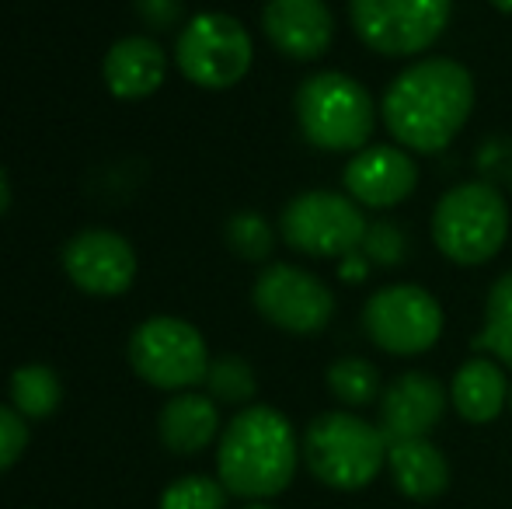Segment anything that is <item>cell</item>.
Segmentation results:
<instances>
[{
	"instance_id": "31",
	"label": "cell",
	"mask_w": 512,
	"mask_h": 509,
	"mask_svg": "<svg viewBox=\"0 0 512 509\" xmlns=\"http://www.w3.org/2000/svg\"><path fill=\"white\" fill-rule=\"evenodd\" d=\"M492 7H499L502 14H512V0H488Z\"/></svg>"
},
{
	"instance_id": "22",
	"label": "cell",
	"mask_w": 512,
	"mask_h": 509,
	"mask_svg": "<svg viewBox=\"0 0 512 509\" xmlns=\"http://www.w3.org/2000/svg\"><path fill=\"white\" fill-rule=\"evenodd\" d=\"M328 391L342 401L345 408H366L380 401L384 384H380V370L363 356H345L328 367Z\"/></svg>"
},
{
	"instance_id": "4",
	"label": "cell",
	"mask_w": 512,
	"mask_h": 509,
	"mask_svg": "<svg viewBox=\"0 0 512 509\" xmlns=\"http://www.w3.org/2000/svg\"><path fill=\"white\" fill-rule=\"evenodd\" d=\"M293 109H297L304 140L328 154H356V150L370 147L380 112L370 91L342 70L310 74L297 88Z\"/></svg>"
},
{
	"instance_id": "19",
	"label": "cell",
	"mask_w": 512,
	"mask_h": 509,
	"mask_svg": "<svg viewBox=\"0 0 512 509\" xmlns=\"http://www.w3.org/2000/svg\"><path fill=\"white\" fill-rule=\"evenodd\" d=\"M157 433L161 443L171 454H199L220 433V412H216V401L209 394L196 391H178L168 405L157 415Z\"/></svg>"
},
{
	"instance_id": "15",
	"label": "cell",
	"mask_w": 512,
	"mask_h": 509,
	"mask_svg": "<svg viewBox=\"0 0 512 509\" xmlns=\"http://www.w3.org/2000/svg\"><path fill=\"white\" fill-rule=\"evenodd\" d=\"M262 32L283 56L310 63L335 42V14L324 0H265Z\"/></svg>"
},
{
	"instance_id": "2",
	"label": "cell",
	"mask_w": 512,
	"mask_h": 509,
	"mask_svg": "<svg viewBox=\"0 0 512 509\" xmlns=\"http://www.w3.org/2000/svg\"><path fill=\"white\" fill-rule=\"evenodd\" d=\"M300 457L293 422L269 405H248L220 433L216 475L230 496L262 503L290 489Z\"/></svg>"
},
{
	"instance_id": "18",
	"label": "cell",
	"mask_w": 512,
	"mask_h": 509,
	"mask_svg": "<svg viewBox=\"0 0 512 509\" xmlns=\"http://www.w3.org/2000/svg\"><path fill=\"white\" fill-rule=\"evenodd\" d=\"M387 471H391V482L398 485L401 496L415 499V503H429L450 489V461L429 436L391 443Z\"/></svg>"
},
{
	"instance_id": "27",
	"label": "cell",
	"mask_w": 512,
	"mask_h": 509,
	"mask_svg": "<svg viewBox=\"0 0 512 509\" xmlns=\"http://www.w3.org/2000/svg\"><path fill=\"white\" fill-rule=\"evenodd\" d=\"M25 447H28L25 415H21L18 408L0 405V475L18 464V457L25 454Z\"/></svg>"
},
{
	"instance_id": "13",
	"label": "cell",
	"mask_w": 512,
	"mask_h": 509,
	"mask_svg": "<svg viewBox=\"0 0 512 509\" xmlns=\"http://www.w3.org/2000/svg\"><path fill=\"white\" fill-rule=\"evenodd\" d=\"M63 269L77 290L91 297H119L136 279V252L122 234L91 227L67 241Z\"/></svg>"
},
{
	"instance_id": "10",
	"label": "cell",
	"mask_w": 512,
	"mask_h": 509,
	"mask_svg": "<svg viewBox=\"0 0 512 509\" xmlns=\"http://www.w3.org/2000/svg\"><path fill=\"white\" fill-rule=\"evenodd\" d=\"M363 328L377 349L391 356H422L443 335V307L425 286L391 283L363 307Z\"/></svg>"
},
{
	"instance_id": "6",
	"label": "cell",
	"mask_w": 512,
	"mask_h": 509,
	"mask_svg": "<svg viewBox=\"0 0 512 509\" xmlns=\"http://www.w3.org/2000/svg\"><path fill=\"white\" fill-rule=\"evenodd\" d=\"M370 227L363 206L345 192L307 189L286 203L279 217V234L300 255L310 258H345L359 252Z\"/></svg>"
},
{
	"instance_id": "9",
	"label": "cell",
	"mask_w": 512,
	"mask_h": 509,
	"mask_svg": "<svg viewBox=\"0 0 512 509\" xmlns=\"http://www.w3.org/2000/svg\"><path fill=\"white\" fill-rule=\"evenodd\" d=\"M129 363L150 387L161 391H189L206 384L209 349L196 325L171 314L143 321L129 339Z\"/></svg>"
},
{
	"instance_id": "29",
	"label": "cell",
	"mask_w": 512,
	"mask_h": 509,
	"mask_svg": "<svg viewBox=\"0 0 512 509\" xmlns=\"http://www.w3.org/2000/svg\"><path fill=\"white\" fill-rule=\"evenodd\" d=\"M338 276H342L345 283H363V279L370 276V262H366V255L352 252V255L338 258Z\"/></svg>"
},
{
	"instance_id": "33",
	"label": "cell",
	"mask_w": 512,
	"mask_h": 509,
	"mask_svg": "<svg viewBox=\"0 0 512 509\" xmlns=\"http://www.w3.org/2000/svg\"><path fill=\"white\" fill-rule=\"evenodd\" d=\"M509 412H512V387H509Z\"/></svg>"
},
{
	"instance_id": "24",
	"label": "cell",
	"mask_w": 512,
	"mask_h": 509,
	"mask_svg": "<svg viewBox=\"0 0 512 509\" xmlns=\"http://www.w3.org/2000/svg\"><path fill=\"white\" fill-rule=\"evenodd\" d=\"M227 245L244 262H265L276 248V231L272 224L255 210H241L227 220Z\"/></svg>"
},
{
	"instance_id": "28",
	"label": "cell",
	"mask_w": 512,
	"mask_h": 509,
	"mask_svg": "<svg viewBox=\"0 0 512 509\" xmlns=\"http://www.w3.org/2000/svg\"><path fill=\"white\" fill-rule=\"evenodd\" d=\"M136 11L150 28H171L182 21V0H136Z\"/></svg>"
},
{
	"instance_id": "17",
	"label": "cell",
	"mask_w": 512,
	"mask_h": 509,
	"mask_svg": "<svg viewBox=\"0 0 512 509\" xmlns=\"http://www.w3.org/2000/svg\"><path fill=\"white\" fill-rule=\"evenodd\" d=\"M509 381L506 367L492 356H471L467 363H460V370L453 374L450 384V401L457 408V415L471 426H488L495 422L509 405Z\"/></svg>"
},
{
	"instance_id": "21",
	"label": "cell",
	"mask_w": 512,
	"mask_h": 509,
	"mask_svg": "<svg viewBox=\"0 0 512 509\" xmlns=\"http://www.w3.org/2000/svg\"><path fill=\"white\" fill-rule=\"evenodd\" d=\"M60 377L42 363H28L11 374V401L25 419H49L60 408Z\"/></svg>"
},
{
	"instance_id": "16",
	"label": "cell",
	"mask_w": 512,
	"mask_h": 509,
	"mask_svg": "<svg viewBox=\"0 0 512 509\" xmlns=\"http://www.w3.org/2000/svg\"><path fill=\"white\" fill-rule=\"evenodd\" d=\"M105 84L115 98H126V102H136V98L154 95L164 84V74H168V56L147 35H129V39H119L112 49L105 53Z\"/></svg>"
},
{
	"instance_id": "3",
	"label": "cell",
	"mask_w": 512,
	"mask_h": 509,
	"mask_svg": "<svg viewBox=\"0 0 512 509\" xmlns=\"http://www.w3.org/2000/svg\"><path fill=\"white\" fill-rule=\"evenodd\" d=\"M384 429L356 412H321L300 440L307 471L335 492H359L387 468Z\"/></svg>"
},
{
	"instance_id": "7",
	"label": "cell",
	"mask_w": 512,
	"mask_h": 509,
	"mask_svg": "<svg viewBox=\"0 0 512 509\" xmlns=\"http://www.w3.org/2000/svg\"><path fill=\"white\" fill-rule=\"evenodd\" d=\"M453 0H349V21L363 46L380 56L411 60L439 42Z\"/></svg>"
},
{
	"instance_id": "20",
	"label": "cell",
	"mask_w": 512,
	"mask_h": 509,
	"mask_svg": "<svg viewBox=\"0 0 512 509\" xmlns=\"http://www.w3.org/2000/svg\"><path fill=\"white\" fill-rule=\"evenodd\" d=\"M474 346L512 370V272L499 276L485 300V325Z\"/></svg>"
},
{
	"instance_id": "8",
	"label": "cell",
	"mask_w": 512,
	"mask_h": 509,
	"mask_svg": "<svg viewBox=\"0 0 512 509\" xmlns=\"http://www.w3.org/2000/svg\"><path fill=\"white\" fill-rule=\"evenodd\" d=\"M251 60H255V42L248 28L230 14L203 11L189 18V25L178 32L175 63L199 88H234L251 70Z\"/></svg>"
},
{
	"instance_id": "23",
	"label": "cell",
	"mask_w": 512,
	"mask_h": 509,
	"mask_svg": "<svg viewBox=\"0 0 512 509\" xmlns=\"http://www.w3.org/2000/svg\"><path fill=\"white\" fill-rule=\"evenodd\" d=\"M206 387L213 401H223V405H248L258 391V381L248 360H241V356H216V360L209 363Z\"/></svg>"
},
{
	"instance_id": "12",
	"label": "cell",
	"mask_w": 512,
	"mask_h": 509,
	"mask_svg": "<svg viewBox=\"0 0 512 509\" xmlns=\"http://www.w3.org/2000/svg\"><path fill=\"white\" fill-rule=\"evenodd\" d=\"M345 196L363 210H391L418 189V164L398 143H370L356 150L342 171Z\"/></svg>"
},
{
	"instance_id": "26",
	"label": "cell",
	"mask_w": 512,
	"mask_h": 509,
	"mask_svg": "<svg viewBox=\"0 0 512 509\" xmlns=\"http://www.w3.org/2000/svg\"><path fill=\"white\" fill-rule=\"evenodd\" d=\"M359 252L366 255L370 265L394 269V265H401L408 258V234L398 224H391V220H370Z\"/></svg>"
},
{
	"instance_id": "14",
	"label": "cell",
	"mask_w": 512,
	"mask_h": 509,
	"mask_svg": "<svg viewBox=\"0 0 512 509\" xmlns=\"http://www.w3.org/2000/svg\"><path fill=\"white\" fill-rule=\"evenodd\" d=\"M450 391L425 370H405L380 394V422L387 443L422 440L443 422Z\"/></svg>"
},
{
	"instance_id": "32",
	"label": "cell",
	"mask_w": 512,
	"mask_h": 509,
	"mask_svg": "<svg viewBox=\"0 0 512 509\" xmlns=\"http://www.w3.org/2000/svg\"><path fill=\"white\" fill-rule=\"evenodd\" d=\"M244 509H272V506H262V503H255V506H244Z\"/></svg>"
},
{
	"instance_id": "11",
	"label": "cell",
	"mask_w": 512,
	"mask_h": 509,
	"mask_svg": "<svg viewBox=\"0 0 512 509\" xmlns=\"http://www.w3.org/2000/svg\"><path fill=\"white\" fill-rule=\"evenodd\" d=\"M258 314L290 335H317L335 318V293L314 272L276 262L255 279L251 290Z\"/></svg>"
},
{
	"instance_id": "5",
	"label": "cell",
	"mask_w": 512,
	"mask_h": 509,
	"mask_svg": "<svg viewBox=\"0 0 512 509\" xmlns=\"http://www.w3.org/2000/svg\"><path fill=\"white\" fill-rule=\"evenodd\" d=\"M509 238V203L492 182H464L432 210V241L457 265H485Z\"/></svg>"
},
{
	"instance_id": "30",
	"label": "cell",
	"mask_w": 512,
	"mask_h": 509,
	"mask_svg": "<svg viewBox=\"0 0 512 509\" xmlns=\"http://www.w3.org/2000/svg\"><path fill=\"white\" fill-rule=\"evenodd\" d=\"M7 206H11V182H7V171L0 168V217L7 213Z\"/></svg>"
},
{
	"instance_id": "1",
	"label": "cell",
	"mask_w": 512,
	"mask_h": 509,
	"mask_svg": "<svg viewBox=\"0 0 512 509\" xmlns=\"http://www.w3.org/2000/svg\"><path fill=\"white\" fill-rule=\"evenodd\" d=\"M471 109V70L450 56H422L387 84L380 119L398 147L411 154H439L467 126Z\"/></svg>"
},
{
	"instance_id": "25",
	"label": "cell",
	"mask_w": 512,
	"mask_h": 509,
	"mask_svg": "<svg viewBox=\"0 0 512 509\" xmlns=\"http://www.w3.org/2000/svg\"><path fill=\"white\" fill-rule=\"evenodd\" d=\"M230 492L220 478L209 475H185L161 492V509H223Z\"/></svg>"
}]
</instances>
